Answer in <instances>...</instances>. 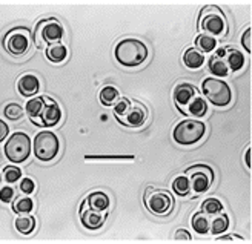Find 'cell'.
<instances>
[{
  "label": "cell",
  "mask_w": 252,
  "mask_h": 244,
  "mask_svg": "<svg viewBox=\"0 0 252 244\" xmlns=\"http://www.w3.org/2000/svg\"><path fill=\"white\" fill-rule=\"evenodd\" d=\"M32 32L27 27H14L5 32L2 37V46L14 59L27 56L32 48Z\"/></svg>",
  "instance_id": "8992f818"
},
{
  "label": "cell",
  "mask_w": 252,
  "mask_h": 244,
  "mask_svg": "<svg viewBox=\"0 0 252 244\" xmlns=\"http://www.w3.org/2000/svg\"><path fill=\"white\" fill-rule=\"evenodd\" d=\"M208 69L209 72L214 75V77H217V79H226L231 72L228 69V66H226V63L223 60L221 56H219L217 53H214L208 61Z\"/></svg>",
  "instance_id": "d6986e66"
},
{
  "label": "cell",
  "mask_w": 252,
  "mask_h": 244,
  "mask_svg": "<svg viewBox=\"0 0 252 244\" xmlns=\"http://www.w3.org/2000/svg\"><path fill=\"white\" fill-rule=\"evenodd\" d=\"M120 97V92L116 86L112 85H106L100 89V94H98V98H100V103L105 105V106H112L119 100Z\"/></svg>",
  "instance_id": "d4e9b609"
},
{
  "label": "cell",
  "mask_w": 252,
  "mask_h": 244,
  "mask_svg": "<svg viewBox=\"0 0 252 244\" xmlns=\"http://www.w3.org/2000/svg\"><path fill=\"white\" fill-rule=\"evenodd\" d=\"M200 211L206 214L208 216H214V215H219L221 212H224V208H223V203L219 200V198H206L203 203H201V208Z\"/></svg>",
  "instance_id": "4316f807"
},
{
  "label": "cell",
  "mask_w": 252,
  "mask_h": 244,
  "mask_svg": "<svg viewBox=\"0 0 252 244\" xmlns=\"http://www.w3.org/2000/svg\"><path fill=\"white\" fill-rule=\"evenodd\" d=\"M197 30L200 34H208L216 38H223L228 35V19H226L223 9L217 5H205L198 12Z\"/></svg>",
  "instance_id": "5b68a950"
},
{
  "label": "cell",
  "mask_w": 252,
  "mask_h": 244,
  "mask_svg": "<svg viewBox=\"0 0 252 244\" xmlns=\"http://www.w3.org/2000/svg\"><path fill=\"white\" fill-rule=\"evenodd\" d=\"M16 198V190L11 186H3L0 187V201L2 203H12V200Z\"/></svg>",
  "instance_id": "1f68e13d"
},
{
  "label": "cell",
  "mask_w": 252,
  "mask_h": 244,
  "mask_svg": "<svg viewBox=\"0 0 252 244\" xmlns=\"http://www.w3.org/2000/svg\"><path fill=\"white\" fill-rule=\"evenodd\" d=\"M32 151L39 161H53L60 152V140L51 131H42L34 137Z\"/></svg>",
  "instance_id": "4fadbf2b"
},
{
  "label": "cell",
  "mask_w": 252,
  "mask_h": 244,
  "mask_svg": "<svg viewBox=\"0 0 252 244\" xmlns=\"http://www.w3.org/2000/svg\"><path fill=\"white\" fill-rule=\"evenodd\" d=\"M17 91L22 97H35L40 91V79L31 72L20 75L17 80Z\"/></svg>",
  "instance_id": "2e32d148"
},
{
  "label": "cell",
  "mask_w": 252,
  "mask_h": 244,
  "mask_svg": "<svg viewBox=\"0 0 252 244\" xmlns=\"http://www.w3.org/2000/svg\"><path fill=\"white\" fill-rule=\"evenodd\" d=\"M216 53L223 57L229 72H238V71H242L245 68V63H246L245 54L242 53V51H238L237 48L224 46V48L216 49Z\"/></svg>",
  "instance_id": "9a60e30c"
},
{
  "label": "cell",
  "mask_w": 252,
  "mask_h": 244,
  "mask_svg": "<svg viewBox=\"0 0 252 244\" xmlns=\"http://www.w3.org/2000/svg\"><path fill=\"white\" fill-rule=\"evenodd\" d=\"M45 56L51 63H63L68 59V48L62 42L48 45L45 48Z\"/></svg>",
  "instance_id": "ffe728a7"
},
{
  "label": "cell",
  "mask_w": 252,
  "mask_h": 244,
  "mask_svg": "<svg viewBox=\"0 0 252 244\" xmlns=\"http://www.w3.org/2000/svg\"><path fill=\"white\" fill-rule=\"evenodd\" d=\"M16 230L22 235H31L35 230V218L30 214L19 215L14 221Z\"/></svg>",
  "instance_id": "44dd1931"
},
{
  "label": "cell",
  "mask_w": 252,
  "mask_h": 244,
  "mask_svg": "<svg viewBox=\"0 0 252 244\" xmlns=\"http://www.w3.org/2000/svg\"><path fill=\"white\" fill-rule=\"evenodd\" d=\"M206 124L197 119H186L175 124L172 131V138L177 145L192 146L205 137Z\"/></svg>",
  "instance_id": "30bf717a"
},
{
  "label": "cell",
  "mask_w": 252,
  "mask_h": 244,
  "mask_svg": "<svg viewBox=\"0 0 252 244\" xmlns=\"http://www.w3.org/2000/svg\"><path fill=\"white\" fill-rule=\"evenodd\" d=\"M148 56H149V49L140 38H134V37L122 38L114 48V57L117 63L125 68L142 66L148 60Z\"/></svg>",
  "instance_id": "277c9868"
},
{
  "label": "cell",
  "mask_w": 252,
  "mask_h": 244,
  "mask_svg": "<svg viewBox=\"0 0 252 244\" xmlns=\"http://www.w3.org/2000/svg\"><path fill=\"white\" fill-rule=\"evenodd\" d=\"M251 152H252V149H251V146H248V149H246V152H245V161H246V168L248 169H251Z\"/></svg>",
  "instance_id": "d590c367"
},
{
  "label": "cell",
  "mask_w": 252,
  "mask_h": 244,
  "mask_svg": "<svg viewBox=\"0 0 252 244\" xmlns=\"http://www.w3.org/2000/svg\"><path fill=\"white\" fill-rule=\"evenodd\" d=\"M32 209H34V201L30 198V195H22L12 200V211L19 215L31 214Z\"/></svg>",
  "instance_id": "484cf974"
},
{
  "label": "cell",
  "mask_w": 252,
  "mask_h": 244,
  "mask_svg": "<svg viewBox=\"0 0 252 244\" xmlns=\"http://www.w3.org/2000/svg\"><path fill=\"white\" fill-rule=\"evenodd\" d=\"M2 182H3V177H2V174H0V186H2Z\"/></svg>",
  "instance_id": "8d00e7d4"
},
{
  "label": "cell",
  "mask_w": 252,
  "mask_h": 244,
  "mask_svg": "<svg viewBox=\"0 0 252 244\" xmlns=\"http://www.w3.org/2000/svg\"><path fill=\"white\" fill-rule=\"evenodd\" d=\"M63 37H65V28L62 22L56 17H45L37 22L32 32V42L37 49H45L48 45L62 42Z\"/></svg>",
  "instance_id": "52a82bcc"
},
{
  "label": "cell",
  "mask_w": 252,
  "mask_h": 244,
  "mask_svg": "<svg viewBox=\"0 0 252 244\" xmlns=\"http://www.w3.org/2000/svg\"><path fill=\"white\" fill-rule=\"evenodd\" d=\"M108 214L109 212H98V211H94L91 208H88L83 201H82L80 209H79L80 223L88 230H98V229H102L103 224L106 223Z\"/></svg>",
  "instance_id": "5bb4252c"
},
{
  "label": "cell",
  "mask_w": 252,
  "mask_h": 244,
  "mask_svg": "<svg viewBox=\"0 0 252 244\" xmlns=\"http://www.w3.org/2000/svg\"><path fill=\"white\" fill-rule=\"evenodd\" d=\"M2 177L5 178V182H6V183H9V184H14V183H17L19 180L22 178V171L17 168V166H12V164H9V166H5V169H3V174H2Z\"/></svg>",
  "instance_id": "f546056e"
},
{
  "label": "cell",
  "mask_w": 252,
  "mask_h": 244,
  "mask_svg": "<svg viewBox=\"0 0 252 244\" xmlns=\"http://www.w3.org/2000/svg\"><path fill=\"white\" fill-rule=\"evenodd\" d=\"M185 175L189 180V184H191V195H201L211 189L214 184V169L208 164H192L185 171Z\"/></svg>",
  "instance_id": "8fae6325"
},
{
  "label": "cell",
  "mask_w": 252,
  "mask_h": 244,
  "mask_svg": "<svg viewBox=\"0 0 252 244\" xmlns=\"http://www.w3.org/2000/svg\"><path fill=\"white\" fill-rule=\"evenodd\" d=\"M3 114L8 120H12V122H17L23 117V108L19 105V103H8L5 108H3Z\"/></svg>",
  "instance_id": "f1b7e54d"
},
{
  "label": "cell",
  "mask_w": 252,
  "mask_h": 244,
  "mask_svg": "<svg viewBox=\"0 0 252 244\" xmlns=\"http://www.w3.org/2000/svg\"><path fill=\"white\" fill-rule=\"evenodd\" d=\"M242 46L245 48L248 54L252 53V28L251 27H248L245 32L242 34Z\"/></svg>",
  "instance_id": "d6a6232c"
},
{
  "label": "cell",
  "mask_w": 252,
  "mask_h": 244,
  "mask_svg": "<svg viewBox=\"0 0 252 244\" xmlns=\"http://www.w3.org/2000/svg\"><path fill=\"white\" fill-rule=\"evenodd\" d=\"M174 105L188 119H201L208 114V101L191 83H179L174 88Z\"/></svg>",
  "instance_id": "6da1fadb"
},
{
  "label": "cell",
  "mask_w": 252,
  "mask_h": 244,
  "mask_svg": "<svg viewBox=\"0 0 252 244\" xmlns=\"http://www.w3.org/2000/svg\"><path fill=\"white\" fill-rule=\"evenodd\" d=\"M8 134H9V126L0 119V143H2V141L8 137Z\"/></svg>",
  "instance_id": "836d02e7"
},
{
  "label": "cell",
  "mask_w": 252,
  "mask_h": 244,
  "mask_svg": "<svg viewBox=\"0 0 252 244\" xmlns=\"http://www.w3.org/2000/svg\"><path fill=\"white\" fill-rule=\"evenodd\" d=\"M31 149H32V143H31V138L28 137V134L14 132L6 140L3 152H5V157L11 163L20 164L30 158Z\"/></svg>",
  "instance_id": "7c38bea8"
},
{
  "label": "cell",
  "mask_w": 252,
  "mask_h": 244,
  "mask_svg": "<svg viewBox=\"0 0 252 244\" xmlns=\"http://www.w3.org/2000/svg\"><path fill=\"white\" fill-rule=\"evenodd\" d=\"M229 227V218L224 212L219 214V215H214L212 220H211V227H209V232L212 235H221L224 234L226 230Z\"/></svg>",
  "instance_id": "cb8c5ba5"
},
{
  "label": "cell",
  "mask_w": 252,
  "mask_h": 244,
  "mask_svg": "<svg viewBox=\"0 0 252 244\" xmlns=\"http://www.w3.org/2000/svg\"><path fill=\"white\" fill-rule=\"evenodd\" d=\"M172 190L179 197L191 195V184H189V180H188V177L185 174L183 175H177L172 180Z\"/></svg>",
  "instance_id": "83f0119b"
},
{
  "label": "cell",
  "mask_w": 252,
  "mask_h": 244,
  "mask_svg": "<svg viewBox=\"0 0 252 244\" xmlns=\"http://www.w3.org/2000/svg\"><path fill=\"white\" fill-rule=\"evenodd\" d=\"M83 203L88 208L98 211V212H109V208H111L109 197L102 190H94L91 194H88L86 198L83 200Z\"/></svg>",
  "instance_id": "e0dca14e"
},
{
  "label": "cell",
  "mask_w": 252,
  "mask_h": 244,
  "mask_svg": "<svg viewBox=\"0 0 252 244\" xmlns=\"http://www.w3.org/2000/svg\"><path fill=\"white\" fill-rule=\"evenodd\" d=\"M146 209L156 216H168L174 211L175 201L169 190L154 186H148L143 195Z\"/></svg>",
  "instance_id": "ba28073f"
},
{
  "label": "cell",
  "mask_w": 252,
  "mask_h": 244,
  "mask_svg": "<svg viewBox=\"0 0 252 244\" xmlns=\"http://www.w3.org/2000/svg\"><path fill=\"white\" fill-rule=\"evenodd\" d=\"M195 48L198 51H201L203 54H208V53H214V51L217 49V45H219V40L216 37L212 35H208V34H198L195 37Z\"/></svg>",
  "instance_id": "7402d4cb"
},
{
  "label": "cell",
  "mask_w": 252,
  "mask_h": 244,
  "mask_svg": "<svg viewBox=\"0 0 252 244\" xmlns=\"http://www.w3.org/2000/svg\"><path fill=\"white\" fill-rule=\"evenodd\" d=\"M191 226L198 235H206L209 232V227H211V220L206 214H203L200 211V212H195L192 215Z\"/></svg>",
  "instance_id": "603a6c76"
},
{
  "label": "cell",
  "mask_w": 252,
  "mask_h": 244,
  "mask_svg": "<svg viewBox=\"0 0 252 244\" xmlns=\"http://www.w3.org/2000/svg\"><path fill=\"white\" fill-rule=\"evenodd\" d=\"M114 117L125 127L138 129L143 127L149 119V111L145 103L140 100L129 98V97H119L114 105Z\"/></svg>",
  "instance_id": "3957f363"
},
{
  "label": "cell",
  "mask_w": 252,
  "mask_h": 244,
  "mask_svg": "<svg viewBox=\"0 0 252 244\" xmlns=\"http://www.w3.org/2000/svg\"><path fill=\"white\" fill-rule=\"evenodd\" d=\"M174 237H175V240H192V235L185 229H179L177 232L174 234Z\"/></svg>",
  "instance_id": "e575fe53"
},
{
  "label": "cell",
  "mask_w": 252,
  "mask_h": 244,
  "mask_svg": "<svg viewBox=\"0 0 252 244\" xmlns=\"http://www.w3.org/2000/svg\"><path fill=\"white\" fill-rule=\"evenodd\" d=\"M201 94L211 105L217 108H226L232 103L231 86L223 79H217V77H206L201 82Z\"/></svg>",
  "instance_id": "9c48e42d"
},
{
  "label": "cell",
  "mask_w": 252,
  "mask_h": 244,
  "mask_svg": "<svg viewBox=\"0 0 252 244\" xmlns=\"http://www.w3.org/2000/svg\"><path fill=\"white\" fill-rule=\"evenodd\" d=\"M27 114L30 120L39 127H56L62 120V108L48 95H37L28 100Z\"/></svg>",
  "instance_id": "7a4b0ae2"
},
{
  "label": "cell",
  "mask_w": 252,
  "mask_h": 244,
  "mask_svg": "<svg viewBox=\"0 0 252 244\" xmlns=\"http://www.w3.org/2000/svg\"><path fill=\"white\" fill-rule=\"evenodd\" d=\"M20 190L23 192L25 195H31L32 192L35 190V183L34 180L30 178V177H25V178H20V184H19Z\"/></svg>",
  "instance_id": "4dcf8cb0"
},
{
  "label": "cell",
  "mask_w": 252,
  "mask_h": 244,
  "mask_svg": "<svg viewBox=\"0 0 252 244\" xmlns=\"http://www.w3.org/2000/svg\"><path fill=\"white\" fill-rule=\"evenodd\" d=\"M183 63L188 69H200L205 63V54L198 51L195 46L188 48L183 53Z\"/></svg>",
  "instance_id": "ac0fdd59"
}]
</instances>
